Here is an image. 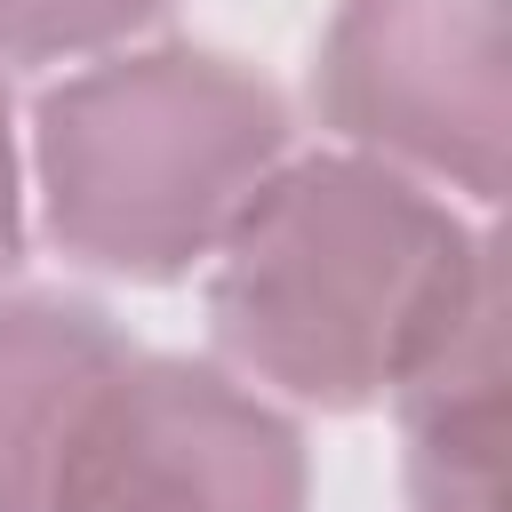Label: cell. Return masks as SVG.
I'll use <instances>...</instances> for the list:
<instances>
[{
    "instance_id": "8992f818",
    "label": "cell",
    "mask_w": 512,
    "mask_h": 512,
    "mask_svg": "<svg viewBox=\"0 0 512 512\" xmlns=\"http://www.w3.org/2000/svg\"><path fill=\"white\" fill-rule=\"evenodd\" d=\"M392 400L408 512H504V280L480 288Z\"/></svg>"
},
{
    "instance_id": "5b68a950",
    "label": "cell",
    "mask_w": 512,
    "mask_h": 512,
    "mask_svg": "<svg viewBox=\"0 0 512 512\" xmlns=\"http://www.w3.org/2000/svg\"><path fill=\"white\" fill-rule=\"evenodd\" d=\"M136 360L120 320L64 288L0 296V512H56L72 456Z\"/></svg>"
},
{
    "instance_id": "52a82bcc",
    "label": "cell",
    "mask_w": 512,
    "mask_h": 512,
    "mask_svg": "<svg viewBox=\"0 0 512 512\" xmlns=\"http://www.w3.org/2000/svg\"><path fill=\"white\" fill-rule=\"evenodd\" d=\"M168 0H0V56L56 64V56H112L136 40Z\"/></svg>"
},
{
    "instance_id": "3957f363",
    "label": "cell",
    "mask_w": 512,
    "mask_h": 512,
    "mask_svg": "<svg viewBox=\"0 0 512 512\" xmlns=\"http://www.w3.org/2000/svg\"><path fill=\"white\" fill-rule=\"evenodd\" d=\"M312 88L344 152L496 208L512 152L504 0H344Z\"/></svg>"
},
{
    "instance_id": "ba28073f",
    "label": "cell",
    "mask_w": 512,
    "mask_h": 512,
    "mask_svg": "<svg viewBox=\"0 0 512 512\" xmlns=\"http://www.w3.org/2000/svg\"><path fill=\"white\" fill-rule=\"evenodd\" d=\"M24 256V160H16V104L0 80V272Z\"/></svg>"
},
{
    "instance_id": "277c9868",
    "label": "cell",
    "mask_w": 512,
    "mask_h": 512,
    "mask_svg": "<svg viewBox=\"0 0 512 512\" xmlns=\"http://www.w3.org/2000/svg\"><path fill=\"white\" fill-rule=\"evenodd\" d=\"M304 432L232 368L136 352L56 496V512H304Z\"/></svg>"
},
{
    "instance_id": "6da1fadb",
    "label": "cell",
    "mask_w": 512,
    "mask_h": 512,
    "mask_svg": "<svg viewBox=\"0 0 512 512\" xmlns=\"http://www.w3.org/2000/svg\"><path fill=\"white\" fill-rule=\"evenodd\" d=\"M488 280H504L496 232L384 160L320 152L280 160L224 232L208 320L240 376L304 408H368L424 368Z\"/></svg>"
},
{
    "instance_id": "7a4b0ae2",
    "label": "cell",
    "mask_w": 512,
    "mask_h": 512,
    "mask_svg": "<svg viewBox=\"0 0 512 512\" xmlns=\"http://www.w3.org/2000/svg\"><path fill=\"white\" fill-rule=\"evenodd\" d=\"M288 160V104L216 48H112L32 112V176L64 256L184 280Z\"/></svg>"
}]
</instances>
